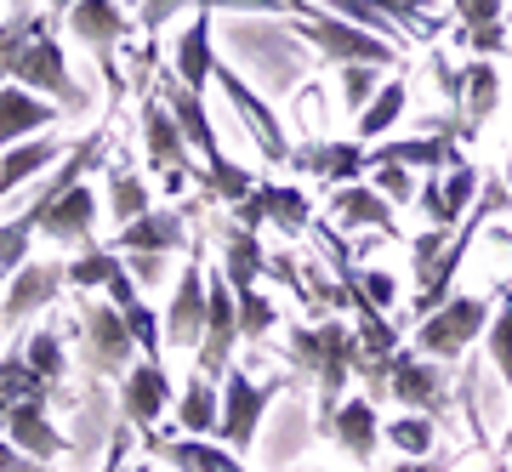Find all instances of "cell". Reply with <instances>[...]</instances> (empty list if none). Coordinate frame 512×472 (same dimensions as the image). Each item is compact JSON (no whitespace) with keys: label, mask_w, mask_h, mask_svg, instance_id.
<instances>
[{"label":"cell","mask_w":512,"mask_h":472,"mask_svg":"<svg viewBox=\"0 0 512 472\" xmlns=\"http://www.w3.org/2000/svg\"><path fill=\"white\" fill-rule=\"evenodd\" d=\"M291 382H251L245 370H228L222 376V421H217V438L222 450L245 455L256 444V427H262V410L279 399Z\"/></svg>","instance_id":"5b68a950"},{"label":"cell","mask_w":512,"mask_h":472,"mask_svg":"<svg viewBox=\"0 0 512 472\" xmlns=\"http://www.w3.org/2000/svg\"><path fill=\"white\" fill-rule=\"evenodd\" d=\"M69 29H74V40H80V46H86L103 69H109V97H120V91H126V80L114 74L109 57H114V46L137 29V18H126V6H120V0H80V6L69 12Z\"/></svg>","instance_id":"52a82bcc"},{"label":"cell","mask_w":512,"mask_h":472,"mask_svg":"<svg viewBox=\"0 0 512 472\" xmlns=\"http://www.w3.org/2000/svg\"><path fill=\"white\" fill-rule=\"evenodd\" d=\"M109 211L120 217V228L154 211V200H148V182L137 177V171H126V165H114V171H109Z\"/></svg>","instance_id":"d6a6232c"},{"label":"cell","mask_w":512,"mask_h":472,"mask_svg":"<svg viewBox=\"0 0 512 472\" xmlns=\"http://www.w3.org/2000/svg\"><path fill=\"white\" fill-rule=\"evenodd\" d=\"M387 393L399 404H410L416 416H444V404H450V387H444L439 376V364L433 359H421L416 347H399L393 353V364H387Z\"/></svg>","instance_id":"30bf717a"},{"label":"cell","mask_w":512,"mask_h":472,"mask_svg":"<svg viewBox=\"0 0 512 472\" xmlns=\"http://www.w3.org/2000/svg\"><path fill=\"white\" fill-rule=\"evenodd\" d=\"M308 177H319V182H330V188H348V182H359L370 171V154H365V143L353 137V143H313V148H296L291 154Z\"/></svg>","instance_id":"7402d4cb"},{"label":"cell","mask_w":512,"mask_h":472,"mask_svg":"<svg viewBox=\"0 0 512 472\" xmlns=\"http://www.w3.org/2000/svg\"><path fill=\"white\" fill-rule=\"evenodd\" d=\"M46 23H52V18H40L35 6H23L18 18H0V69H6V63H12V57H18L35 35H46Z\"/></svg>","instance_id":"60d3db41"},{"label":"cell","mask_w":512,"mask_h":472,"mask_svg":"<svg viewBox=\"0 0 512 472\" xmlns=\"http://www.w3.org/2000/svg\"><path fill=\"white\" fill-rule=\"evenodd\" d=\"M92 228H97V194L86 182L69 188V194L46 211V222H40V234L52 239V245H92Z\"/></svg>","instance_id":"cb8c5ba5"},{"label":"cell","mask_w":512,"mask_h":472,"mask_svg":"<svg viewBox=\"0 0 512 472\" xmlns=\"http://www.w3.org/2000/svg\"><path fill=\"white\" fill-rule=\"evenodd\" d=\"M57 137H29V143H12V154H0V200H12V188H23L29 177H40L46 165H57Z\"/></svg>","instance_id":"f546056e"},{"label":"cell","mask_w":512,"mask_h":472,"mask_svg":"<svg viewBox=\"0 0 512 472\" xmlns=\"http://www.w3.org/2000/svg\"><path fill=\"white\" fill-rule=\"evenodd\" d=\"M120 6H131V0H120ZM137 6H143V0H137Z\"/></svg>","instance_id":"6125c7cd"},{"label":"cell","mask_w":512,"mask_h":472,"mask_svg":"<svg viewBox=\"0 0 512 472\" xmlns=\"http://www.w3.org/2000/svg\"><path fill=\"white\" fill-rule=\"evenodd\" d=\"M57 393V382L35 376L29 359H23V347H12L6 359H0V421L12 416V410H46Z\"/></svg>","instance_id":"603a6c76"},{"label":"cell","mask_w":512,"mask_h":472,"mask_svg":"<svg viewBox=\"0 0 512 472\" xmlns=\"http://www.w3.org/2000/svg\"><path fill=\"white\" fill-rule=\"evenodd\" d=\"M376 6H382V12L399 23L410 40H427V35H439V29H444V23L433 18V0H376Z\"/></svg>","instance_id":"74e56055"},{"label":"cell","mask_w":512,"mask_h":472,"mask_svg":"<svg viewBox=\"0 0 512 472\" xmlns=\"http://www.w3.org/2000/svg\"><path fill=\"white\" fill-rule=\"evenodd\" d=\"M103 296H109L114 308H120V319H126V330H131V342H137V353H143V359H160V353H165V319L143 302V285H137V279L126 273V262L109 273Z\"/></svg>","instance_id":"9a60e30c"},{"label":"cell","mask_w":512,"mask_h":472,"mask_svg":"<svg viewBox=\"0 0 512 472\" xmlns=\"http://www.w3.org/2000/svg\"><path fill=\"white\" fill-rule=\"evenodd\" d=\"M0 86H23V91H35V97L57 103L63 114H86V109H92L86 86H74L69 57H63V46H57L52 29H46V35H35L18 57H12V63H6V69H0Z\"/></svg>","instance_id":"7a4b0ae2"},{"label":"cell","mask_w":512,"mask_h":472,"mask_svg":"<svg viewBox=\"0 0 512 472\" xmlns=\"http://www.w3.org/2000/svg\"><path fill=\"white\" fill-rule=\"evenodd\" d=\"M393 472H450V461H439V455H421V461H399Z\"/></svg>","instance_id":"f5cc1de1"},{"label":"cell","mask_w":512,"mask_h":472,"mask_svg":"<svg viewBox=\"0 0 512 472\" xmlns=\"http://www.w3.org/2000/svg\"><path fill=\"white\" fill-rule=\"evenodd\" d=\"M205 342V268L200 251L177 268V291H171V308H165V347H188L200 353Z\"/></svg>","instance_id":"7c38bea8"},{"label":"cell","mask_w":512,"mask_h":472,"mask_svg":"<svg viewBox=\"0 0 512 472\" xmlns=\"http://www.w3.org/2000/svg\"><path fill=\"white\" fill-rule=\"evenodd\" d=\"M410 165V171H421V177H439V171H450V165H461V148H456V131H427V137H399V143H376V154H370V165Z\"/></svg>","instance_id":"ac0fdd59"},{"label":"cell","mask_w":512,"mask_h":472,"mask_svg":"<svg viewBox=\"0 0 512 472\" xmlns=\"http://www.w3.org/2000/svg\"><path fill=\"white\" fill-rule=\"evenodd\" d=\"M126 427H120V433L109 438V461H103V472H148V461H137V467H126Z\"/></svg>","instance_id":"816d5d0a"},{"label":"cell","mask_w":512,"mask_h":472,"mask_svg":"<svg viewBox=\"0 0 512 472\" xmlns=\"http://www.w3.org/2000/svg\"><path fill=\"white\" fill-rule=\"evenodd\" d=\"M370 188L382 194L387 205H404V200H416V171L410 165H393V160H382V165H370Z\"/></svg>","instance_id":"b9f144b4"},{"label":"cell","mask_w":512,"mask_h":472,"mask_svg":"<svg viewBox=\"0 0 512 472\" xmlns=\"http://www.w3.org/2000/svg\"><path fill=\"white\" fill-rule=\"evenodd\" d=\"M450 6H456V29H484L507 12V0H450Z\"/></svg>","instance_id":"7dc6e473"},{"label":"cell","mask_w":512,"mask_h":472,"mask_svg":"<svg viewBox=\"0 0 512 472\" xmlns=\"http://www.w3.org/2000/svg\"><path fill=\"white\" fill-rule=\"evenodd\" d=\"M217 421H222V387L211 376L183 387V399H177V427L188 438H217Z\"/></svg>","instance_id":"1f68e13d"},{"label":"cell","mask_w":512,"mask_h":472,"mask_svg":"<svg viewBox=\"0 0 512 472\" xmlns=\"http://www.w3.org/2000/svg\"><path fill=\"white\" fill-rule=\"evenodd\" d=\"M234 222L239 228H262V222H274V228H285V234H308L313 228V200L302 194V188H291V182H256L251 200L234 205Z\"/></svg>","instance_id":"8fae6325"},{"label":"cell","mask_w":512,"mask_h":472,"mask_svg":"<svg viewBox=\"0 0 512 472\" xmlns=\"http://www.w3.org/2000/svg\"><path fill=\"white\" fill-rule=\"evenodd\" d=\"M137 126H143L148 171H160L165 188H171V194H183V182H188V137H183V126L171 120V109H165L160 97H143Z\"/></svg>","instance_id":"9c48e42d"},{"label":"cell","mask_w":512,"mask_h":472,"mask_svg":"<svg viewBox=\"0 0 512 472\" xmlns=\"http://www.w3.org/2000/svg\"><path fill=\"white\" fill-rule=\"evenodd\" d=\"M456 46H467L473 57H501L512 52V35L507 23H484V29H456Z\"/></svg>","instance_id":"f6af8a7d"},{"label":"cell","mask_w":512,"mask_h":472,"mask_svg":"<svg viewBox=\"0 0 512 472\" xmlns=\"http://www.w3.org/2000/svg\"><path fill=\"white\" fill-rule=\"evenodd\" d=\"M211 69H217V52H211V18H194L183 29V35H177V52H171V74H177V80H183L188 91H200L205 97V86H211Z\"/></svg>","instance_id":"484cf974"},{"label":"cell","mask_w":512,"mask_h":472,"mask_svg":"<svg viewBox=\"0 0 512 472\" xmlns=\"http://www.w3.org/2000/svg\"><path fill=\"white\" fill-rule=\"evenodd\" d=\"M211 80H217V86H222V97L234 103L239 126H245V131L256 137V148H262V160H274V165H285V160H291L296 148H291V137H285V126H279V114L268 109V103H262V97H256L251 86H245V80H239V69H234V63H217V69H211Z\"/></svg>","instance_id":"ba28073f"},{"label":"cell","mask_w":512,"mask_h":472,"mask_svg":"<svg viewBox=\"0 0 512 472\" xmlns=\"http://www.w3.org/2000/svg\"><path fill=\"white\" fill-rule=\"evenodd\" d=\"M0 302H6V285H0ZM0 330H6V319H0Z\"/></svg>","instance_id":"91938a15"},{"label":"cell","mask_w":512,"mask_h":472,"mask_svg":"<svg viewBox=\"0 0 512 472\" xmlns=\"http://www.w3.org/2000/svg\"><path fill=\"white\" fill-rule=\"evenodd\" d=\"M285 353H291V370L313 376L319 387V433L330 427V416L342 410V387L353 382V330L330 313L319 325H291L285 330Z\"/></svg>","instance_id":"6da1fadb"},{"label":"cell","mask_w":512,"mask_h":472,"mask_svg":"<svg viewBox=\"0 0 512 472\" xmlns=\"http://www.w3.org/2000/svg\"><path fill=\"white\" fill-rule=\"evenodd\" d=\"M165 251H188V217L171 205H154L148 217L126 222L114 239V256H165Z\"/></svg>","instance_id":"2e32d148"},{"label":"cell","mask_w":512,"mask_h":472,"mask_svg":"<svg viewBox=\"0 0 512 472\" xmlns=\"http://www.w3.org/2000/svg\"><path fill=\"white\" fill-rule=\"evenodd\" d=\"M399 302V279L393 273H382V268H365V273H353V313L359 308H376V313H387Z\"/></svg>","instance_id":"ab89813d"},{"label":"cell","mask_w":512,"mask_h":472,"mask_svg":"<svg viewBox=\"0 0 512 472\" xmlns=\"http://www.w3.org/2000/svg\"><path fill=\"white\" fill-rule=\"evenodd\" d=\"M205 12H245V18H268V12H285L279 0H200Z\"/></svg>","instance_id":"681fc988"},{"label":"cell","mask_w":512,"mask_h":472,"mask_svg":"<svg viewBox=\"0 0 512 472\" xmlns=\"http://www.w3.org/2000/svg\"><path fill=\"white\" fill-rule=\"evenodd\" d=\"M114 268H120V256H114V251H103V245H86V251L69 262V285H74V291H103Z\"/></svg>","instance_id":"d590c367"},{"label":"cell","mask_w":512,"mask_h":472,"mask_svg":"<svg viewBox=\"0 0 512 472\" xmlns=\"http://www.w3.org/2000/svg\"><path fill=\"white\" fill-rule=\"evenodd\" d=\"M495 103H501V69L478 57V63L461 69V137H478V126L495 114Z\"/></svg>","instance_id":"4316f807"},{"label":"cell","mask_w":512,"mask_h":472,"mask_svg":"<svg viewBox=\"0 0 512 472\" xmlns=\"http://www.w3.org/2000/svg\"><path fill=\"white\" fill-rule=\"evenodd\" d=\"M382 438L404 455V461H421V455H433V438H439V427H433V416H416V410H410V416H399Z\"/></svg>","instance_id":"836d02e7"},{"label":"cell","mask_w":512,"mask_h":472,"mask_svg":"<svg viewBox=\"0 0 512 472\" xmlns=\"http://www.w3.org/2000/svg\"><path fill=\"white\" fill-rule=\"evenodd\" d=\"M194 0H143V12H137V23L148 29V40H154V29H165V23L177 18V12H188Z\"/></svg>","instance_id":"c3c4849f"},{"label":"cell","mask_w":512,"mask_h":472,"mask_svg":"<svg viewBox=\"0 0 512 472\" xmlns=\"http://www.w3.org/2000/svg\"><path fill=\"white\" fill-rule=\"evenodd\" d=\"M330 217L342 222V228H376V234L399 239V205H387L370 182L336 188V194H330Z\"/></svg>","instance_id":"d6986e66"},{"label":"cell","mask_w":512,"mask_h":472,"mask_svg":"<svg viewBox=\"0 0 512 472\" xmlns=\"http://www.w3.org/2000/svg\"><path fill=\"white\" fill-rule=\"evenodd\" d=\"M0 433L12 438V450L35 455V461H57L63 455V433L52 427L46 410H12V416L0 421Z\"/></svg>","instance_id":"f1b7e54d"},{"label":"cell","mask_w":512,"mask_h":472,"mask_svg":"<svg viewBox=\"0 0 512 472\" xmlns=\"http://www.w3.org/2000/svg\"><path fill=\"white\" fill-rule=\"evenodd\" d=\"M57 114H63V109H52V103H46V97H35V91L0 86V148L40 137L46 126H57Z\"/></svg>","instance_id":"ffe728a7"},{"label":"cell","mask_w":512,"mask_h":472,"mask_svg":"<svg viewBox=\"0 0 512 472\" xmlns=\"http://www.w3.org/2000/svg\"><path fill=\"white\" fill-rule=\"evenodd\" d=\"M501 444H507V450H512V421H507V438H501Z\"/></svg>","instance_id":"680465c9"},{"label":"cell","mask_w":512,"mask_h":472,"mask_svg":"<svg viewBox=\"0 0 512 472\" xmlns=\"http://www.w3.org/2000/svg\"><path fill=\"white\" fill-rule=\"evenodd\" d=\"M23 359H29V370L46 376V382H63V370H69V353L57 342V330H35V336L23 342Z\"/></svg>","instance_id":"8d00e7d4"},{"label":"cell","mask_w":512,"mask_h":472,"mask_svg":"<svg viewBox=\"0 0 512 472\" xmlns=\"http://www.w3.org/2000/svg\"><path fill=\"white\" fill-rule=\"evenodd\" d=\"M12 461H18V450H12V438L0 433V472H12Z\"/></svg>","instance_id":"11a10c76"},{"label":"cell","mask_w":512,"mask_h":472,"mask_svg":"<svg viewBox=\"0 0 512 472\" xmlns=\"http://www.w3.org/2000/svg\"><path fill=\"white\" fill-rule=\"evenodd\" d=\"M484 347H490V364L501 370V382L512 393V296H501L490 313V330H484Z\"/></svg>","instance_id":"e575fe53"},{"label":"cell","mask_w":512,"mask_h":472,"mask_svg":"<svg viewBox=\"0 0 512 472\" xmlns=\"http://www.w3.org/2000/svg\"><path fill=\"white\" fill-rule=\"evenodd\" d=\"M46 6H52V12H74V6H80V0H46Z\"/></svg>","instance_id":"6f0895ef"},{"label":"cell","mask_w":512,"mask_h":472,"mask_svg":"<svg viewBox=\"0 0 512 472\" xmlns=\"http://www.w3.org/2000/svg\"><path fill=\"white\" fill-rule=\"evenodd\" d=\"M274 319H279V308L262 291H239V342H262L274 330Z\"/></svg>","instance_id":"7bdbcfd3"},{"label":"cell","mask_w":512,"mask_h":472,"mask_svg":"<svg viewBox=\"0 0 512 472\" xmlns=\"http://www.w3.org/2000/svg\"><path fill=\"white\" fill-rule=\"evenodd\" d=\"M439 182H444V211H450V222H461L478 205V188H484V182H478V171L461 160V165H450Z\"/></svg>","instance_id":"f35d334b"},{"label":"cell","mask_w":512,"mask_h":472,"mask_svg":"<svg viewBox=\"0 0 512 472\" xmlns=\"http://www.w3.org/2000/svg\"><path fill=\"white\" fill-rule=\"evenodd\" d=\"M404 103H410V86H404V74H387L382 91H376L365 109H359V143H382L387 131L404 120Z\"/></svg>","instance_id":"4dcf8cb0"},{"label":"cell","mask_w":512,"mask_h":472,"mask_svg":"<svg viewBox=\"0 0 512 472\" xmlns=\"http://www.w3.org/2000/svg\"><path fill=\"white\" fill-rule=\"evenodd\" d=\"M148 455L165 461V467L177 472H245L239 467L234 450H217V444H205V438H148Z\"/></svg>","instance_id":"d4e9b609"},{"label":"cell","mask_w":512,"mask_h":472,"mask_svg":"<svg viewBox=\"0 0 512 472\" xmlns=\"http://www.w3.org/2000/svg\"><path fill=\"white\" fill-rule=\"evenodd\" d=\"M325 438H336L359 467H370L376 450H382V421H376V404H370V399H342V410L330 416Z\"/></svg>","instance_id":"44dd1931"},{"label":"cell","mask_w":512,"mask_h":472,"mask_svg":"<svg viewBox=\"0 0 512 472\" xmlns=\"http://www.w3.org/2000/svg\"><path fill=\"white\" fill-rule=\"evenodd\" d=\"M80 325H86V347H92V359L109 370V376H126L131 364H137V342H131L126 319H120V308H114L109 296L103 302H80Z\"/></svg>","instance_id":"4fadbf2b"},{"label":"cell","mask_w":512,"mask_h":472,"mask_svg":"<svg viewBox=\"0 0 512 472\" xmlns=\"http://www.w3.org/2000/svg\"><path fill=\"white\" fill-rule=\"evenodd\" d=\"M507 188H512V165H507Z\"/></svg>","instance_id":"94428289"},{"label":"cell","mask_w":512,"mask_h":472,"mask_svg":"<svg viewBox=\"0 0 512 472\" xmlns=\"http://www.w3.org/2000/svg\"><path fill=\"white\" fill-rule=\"evenodd\" d=\"M268 273V256H262V239L251 234V228H239V222H228L222 228V279L239 291H256V279Z\"/></svg>","instance_id":"83f0119b"},{"label":"cell","mask_w":512,"mask_h":472,"mask_svg":"<svg viewBox=\"0 0 512 472\" xmlns=\"http://www.w3.org/2000/svg\"><path fill=\"white\" fill-rule=\"evenodd\" d=\"M63 285H69V268H63V262H23V268L6 279V302H0L6 330L23 325V319H35L40 308H52Z\"/></svg>","instance_id":"5bb4252c"},{"label":"cell","mask_w":512,"mask_h":472,"mask_svg":"<svg viewBox=\"0 0 512 472\" xmlns=\"http://www.w3.org/2000/svg\"><path fill=\"white\" fill-rule=\"evenodd\" d=\"M120 262H126V273L137 279V285H154V279L165 273V256H120Z\"/></svg>","instance_id":"f907efd6"},{"label":"cell","mask_w":512,"mask_h":472,"mask_svg":"<svg viewBox=\"0 0 512 472\" xmlns=\"http://www.w3.org/2000/svg\"><path fill=\"white\" fill-rule=\"evenodd\" d=\"M234 347H239V296L222 273H205V342H200V376L222 382L234 370Z\"/></svg>","instance_id":"8992f818"},{"label":"cell","mask_w":512,"mask_h":472,"mask_svg":"<svg viewBox=\"0 0 512 472\" xmlns=\"http://www.w3.org/2000/svg\"><path fill=\"white\" fill-rule=\"evenodd\" d=\"M444 245H450V228H427V234L410 239V268H416V285H421V279H427L433 268H439Z\"/></svg>","instance_id":"bcb514c9"},{"label":"cell","mask_w":512,"mask_h":472,"mask_svg":"<svg viewBox=\"0 0 512 472\" xmlns=\"http://www.w3.org/2000/svg\"><path fill=\"white\" fill-rule=\"evenodd\" d=\"M490 313L495 302L490 296H450L439 313H427V319H416V353L421 359H461L473 342H484V330H490Z\"/></svg>","instance_id":"277c9868"},{"label":"cell","mask_w":512,"mask_h":472,"mask_svg":"<svg viewBox=\"0 0 512 472\" xmlns=\"http://www.w3.org/2000/svg\"><path fill=\"white\" fill-rule=\"evenodd\" d=\"M165 404H171V376H165L160 359H137L126 370V382H120V410H126L131 427H154L165 416Z\"/></svg>","instance_id":"e0dca14e"},{"label":"cell","mask_w":512,"mask_h":472,"mask_svg":"<svg viewBox=\"0 0 512 472\" xmlns=\"http://www.w3.org/2000/svg\"><path fill=\"white\" fill-rule=\"evenodd\" d=\"M12 472H52V461H35V455H23V450H18V461H12Z\"/></svg>","instance_id":"db71d44e"},{"label":"cell","mask_w":512,"mask_h":472,"mask_svg":"<svg viewBox=\"0 0 512 472\" xmlns=\"http://www.w3.org/2000/svg\"><path fill=\"white\" fill-rule=\"evenodd\" d=\"M279 6H285L291 18H313V6H308V0H279Z\"/></svg>","instance_id":"9f6ffc18"},{"label":"cell","mask_w":512,"mask_h":472,"mask_svg":"<svg viewBox=\"0 0 512 472\" xmlns=\"http://www.w3.org/2000/svg\"><path fill=\"white\" fill-rule=\"evenodd\" d=\"M382 80H387V74L376 69V63H348V69H342V103L353 109V120H359V109L382 91Z\"/></svg>","instance_id":"ee69618b"},{"label":"cell","mask_w":512,"mask_h":472,"mask_svg":"<svg viewBox=\"0 0 512 472\" xmlns=\"http://www.w3.org/2000/svg\"><path fill=\"white\" fill-rule=\"evenodd\" d=\"M291 35H302L308 46H319V57H325V63H336V69H348V63L399 69V63H404V46H393V40H382V35H370V29H359V23H348V18H330V12L296 18Z\"/></svg>","instance_id":"3957f363"}]
</instances>
